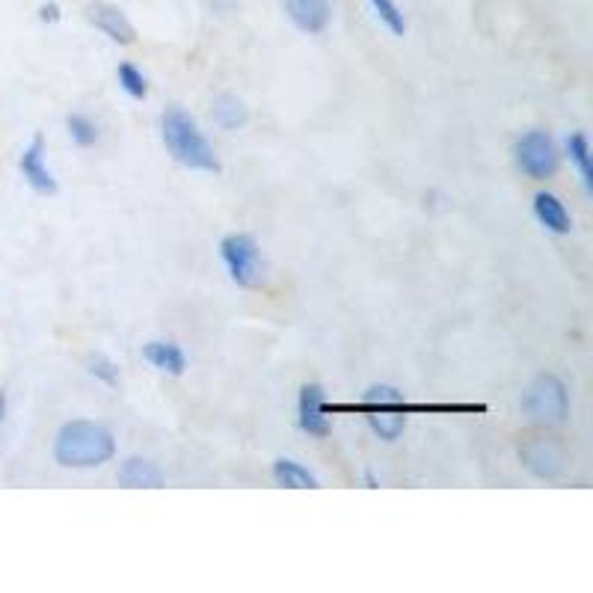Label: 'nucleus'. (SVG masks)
I'll list each match as a JSON object with an SVG mask.
<instances>
[{
  "label": "nucleus",
  "mask_w": 593,
  "mask_h": 593,
  "mask_svg": "<svg viewBox=\"0 0 593 593\" xmlns=\"http://www.w3.org/2000/svg\"><path fill=\"white\" fill-rule=\"evenodd\" d=\"M232 3H235V0H211V6H214L217 12H226V9H232Z\"/></svg>",
  "instance_id": "23"
},
{
  "label": "nucleus",
  "mask_w": 593,
  "mask_h": 593,
  "mask_svg": "<svg viewBox=\"0 0 593 593\" xmlns=\"http://www.w3.org/2000/svg\"><path fill=\"white\" fill-rule=\"evenodd\" d=\"M161 125H164V143H167L170 155L181 167L202 172H220V161H217L214 146L199 131V125H196V119L190 113H184L181 107H167Z\"/></svg>",
  "instance_id": "3"
},
{
  "label": "nucleus",
  "mask_w": 593,
  "mask_h": 593,
  "mask_svg": "<svg viewBox=\"0 0 593 593\" xmlns=\"http://www.w3.org/2000/svg\"><path fill=\"white\" fill-rule=\"evenodd\" d=\"M220 255L226 261L229 276L241 285V288H261L267 282L264 276V261H261V250L255 244L253 235L235 232L226 235L220 244Z\"/></svg>",
  "instance_id": "5"
},
{
  "label": "nucleus",
  "mask_w": 593,
  "mask_h": 593,
  "mask_svg": "<svg viewBox=\"0 0 593 593\" xmlns=\"http://www.w3.org/2000/svg\"><path fill=\"white\" fill-rule=\"evenodd\" d=\"M66 128H69V137L81 146V149H89V146H95L98 143V125L84 116V113H72L69 119H66Z\"/></svg>",
  "instance_id": "19"
},
{
  "label": "nucleus",
  "mask_w": 593,
  "mask_h": 593,
  "mask_svg": "<svg viewBox=\"0 0 593 593\" xmlns=\"http://www.w3.org/2000/svg\"><path fill=\"white\" fill-rule=\"evenodd\" d=\"M282 6L291 24L309 36L324 33L330 27V18H333L330 0H282Z\"/></svg>",
  "instance_id": "10"
},
{
  "label": "nucleus",
  "mask_w": 593,
  "mask_h": 593,
  "mask_svg": "<svg viewBox=\"0 0 593 593\" xmlns=\"http://www.w3.org/2000/svg\"><path fill=\"white\" fill-rule=\"evenodd\" d=\"M143 356L164 374H172V377H181L184 368H187V356L184 350L175 344V341H149L143 347Z\"/></svg>",
  "instance_id": "14"
},
{
  "label": "nucleus",
  "mask_w": 593,
  "mask_h": 593,
  "mask_svg": "<svg viewBox=\"0 0 593 593\" xmlns=\"http://www.w3.org/2000/svg\"><path fill=\"white\" fill-rule=\"evenodd\" d=\"M519 457L537 478H558L564 469V451L552 439H528L519 448Z\"/></svg>",
  "instance_id": "8"
},
{
  "label": "nucleus",
  "mask_w": 593,
  "mask_h": 593,
  "mask_svg": "<svg viewBox=\"0 0 593 593\" xmlns=\"http://www.w3.org/2000/svg\"><path fill=\"white\" fill-rule=\"evenodd\" d=\"M368 3H371L374 15H377L395 36H404V33H407V18H404L401 6H398L395 0H368Z\"/></svg>",
  "instance_id": "18"
},
{
  "label": "nucleus",
  "mask_w": 593,
  "mask_h": 593,
  "mask_svg": "<svg viewBox=\"0 0 593 593\" xmlns=\"http://www.w3.org/2000/svg\"><path fill=\"white\" fill-rule=\"evenodd\" d=\"M522 413L534 424L543 427H555V424L567 422L570 416V398H567V386L555 377V374H540L534 377L519 401Z\"/></svg>",
  "instance_id": "4"
},
{
  "label": "nucleus",
  "mask_w": 593,
  "mask_h": 593,
  "mask_svg": "<svg viewBox=\"0 0 593 593\" xmlns=\"http://www.w3.org/2000/svg\"><path fill=\"white\" fill-rule=\"evenodd\" d=\"M567 155H570V161L576 164V170H579V178H582L585 190L591 193L593 190L591 146H588V137H585L582 131H576V134H570V137H567Z\"/></svg>",
  "instance_id": "17"
},
{
  "label": "nucleus",
  "mask_w": 593,
  "mask_h": 593,
  "mask_svg": "<svg viewBox=\"0 0 593 593\" xmlns=\"http://www.w3.org/2000/svg\"><path fill=\"white\" fill-rule=\"evenodd\" d=\"M86 18L113 42L119 45H131L134 42V24L125 18V12L113 3H89L86 6Z\"/></svg>",
  "instance_id": "11"
},
{
  "label": "nucleus",
  "mask_w": 593,
  "mask_h": 593,
  "mask_svg": "<svg viewBox=\"0 0 593 593\" xmlns=\"http://www.w3.org/2000/svg\"><path fill=\"white\" fill-rule=\"evenodd\" d=\"M18 167H21V175L27 178V184L36 193H42V196H54L57 193V178H54V172L48 170V164H45V137L42 134H36L30 140V146L24 149Z\"/></svg>",
  "instance_id": "7"
},
{
  "label": "nucleus",
  "mask_w": 593,
  "mask_h": 593,
  "mask_svg": "<svg viewBox=\"0 0 593 593\" xmlns=\"http://www.w3.org/2000/svg\"><path fill=\"white\" fill-rule=\"evenodd\" d=\"M516 164L534 181H546L558 172V146L546 131H528L516 143Z\"/></svg>",
  "instance_id": "6"
},
{
  "label": "nucleus",
  "mask_w": 593,
  "mask_h": 593,
  "mask_svg": "<svg viewBox=\"0 0 593 593\" xmlns=\"http://www.w3.org/2000/svg\"><path fill=\"white\" fill-rule=\"evenodd\" d=\"M119 484L128 490H161L164 487V472L143 457H128L119 466Z\"/></svg>",
  "instance_id": "12"
},
{
  "label": "nucleus",
  "mask_w": 593,
  "mask_h": 593,
  "mask_svg": "<svg viewBox=\"0 0 593 593\" xmlns=\"http://www.w3.org/2000/svg\"><path fill=\"white\" fill-rule=\"evenodd\" d=\"M86 365H89V374L98 377L101 383H107V386H116L119 383V365L113 359H107L104 353H92Z\"/></svg>",
  "instance_id": "21"
},
{
  "label": "nucleus",
  "mask_w": 593,
  "mask_h": 593,
  "mask_svg": "<svg viewBox=\"0 0 593 593\" xmlns=\"http://www.w3.org/2000/svg\"><path fill=\"white\" fill-rule=\"evenodd\" d=\"M273 478H276L279 487H288V490H318L321 487L318 478L294 460H276L273 463Z\"/></svg>",
  "instance_id": "16"
},
{
  "label": "nucleus",
  "mask_w": 593,
  "mask_h": 593,
  "mask_svg": "<svg viewBox=\"0 0 593 593\" xmlns=\"http://www.w3.org/2000/svg\"><path fill=\"white\" fill-rule=\"evenodd\" d=\"M116 439L98 422H69L54 439V457L66 469H95L113 460Z\"/></svg>",
  "instance_id": "2"
},
{
  "label": "nucleus",
  "mask_w": 593,
  "mask_h": 593,
  "mask_svg": "<svg viewBox=\"0 0 593 593\" xmlns=\"http://www.w3.org/2000/svg\"><path fill=\"white\" fill-rule=\"evenodd\" d=\"M3 413H6V398H3V392H0V422H3Z\"/></svg>",
  "instance_id": "25"
},
{
  "label": "nucleus",
  "mask_w": 593,
  "mask_h": 593,
  "mask_svg": "<svg viewBox=\"0 0 593 593\" xmlns=\"http://www.w3.org/2000/svg\"><path fill=\"white\" fill-rule=\"evenodd\" d=\"M211 119H214V125H220L223 131H238L241 125H247L250 113H247V104H244L238 95L223 92V95H217L214 104H211Z\"/></svg>",
  "instance_id": "15"
},
{
  "label": "nucleus",
  "mask_w": 593,
  "mask_h": 593,
  "mask_svg": "<svg viewBox=\"0 0 593 593\" xmlns=\"http://www.w3.org/2000/svg\"><path fill=\"white\" fill-rule=\"evenodd\" d=\"M300 427L315 436V439H324L330 436V419H327V401H324V389L318 383H306L300 389Z\"/></svg>",
  "instance_id": "9"
},
{
  "label": "nucleus",
  "mask_w": 593,
  "mask_h": 593,
  "mask_svg": "<svg viewBox=\"0 0 593 593\" xmlns=\"http://www.w3.org/2000/svg\"><path fill=\"white\" fill-rule=\"evenodd\" d=\"M534 217L540 220V226H546L555 235H567L573 229L570 211L564 208V202L555 193H537L534 196Z\"/></svg>",
  "instance_id": "13"
},
{
  "label": "nucleus",
  "mask_w": 593,
  "mask_h": 593,
  "mask_svg": "<svg viewBox=\"0 0 593 593\" xmlns=\"http://www.w3.org/2000/svg\"><path fill=\"white\" fill-rule=\"evenodd\" d=\"M116 78H119V86H122L131 98H146V95H149V81H146V75H143L137 66L122 63V66L116 69Z\"/></svg>",
  "instance_id": "20"
},
{
  "label": "nucleus",
  "mask_w": 593,
  "mask_h": 593,
  "mask_svg": "<svg viewBox=\"0 0 593 593\" xmlns=\"http://www.w3.org/2000/svg\"><path fill=\"white\" fill-rule=\"evenodd\" d=\"M39 18H42V21H60V6H57V3H48V6H42Z\"/></svg>",
  "instance_id": "22"
},
{
  "label": "nucleus",
  "mask_w": 593,
  "mask_h": 593,
  "mask_svg": "<svg viewBox=\"0 0 593 593\" xmlns=\"http://www.w3.org/2000/svg\"><path fill=\"white\" fill-rule=\"evenodd\" d=\"M487 407L481 404H407L404 395L395 386H371L365 401L359 404H327V416L330 413H362L371 430L392 442L404 433L407 416L413 413H484Z\"/></svg>",
  "instance_id": "1"
},
{
  "label": "nucleus",
  "mask_w": 593,
  "mask_h": 593,
  "mask_svg": "<svg viewBox=\"0 0 593 593\" xmlns=\"http://www.w3.org/2000/svg\"><path fill=\"white\" fill-rule=\"evenodd\" d=\"M365 484H368L371 490H374V487H380V481H377V478H374L371 472H365Z\"/></svg>",
  "instance_id": "24"
}]
</instances>
